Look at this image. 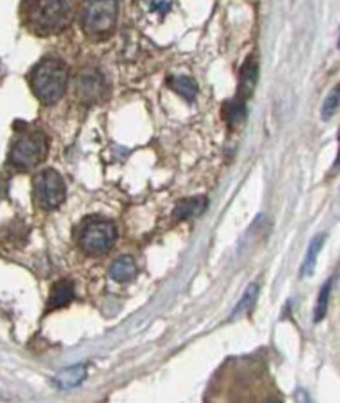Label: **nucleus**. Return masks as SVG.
<instances>
[{"label": "nucleus", "mask_w": 340, "mask_h": 403, "mask_svg": "<svg viewBox=\"0 0 340 403\" xmlns=\"http://www.w3.org/2000/svg\"><path fill=\"white\" fill-rule=\"evenodd\" d=\"M105 91V82L101 72L96 70H87L79 75L77 93L82 101L97 102L101 101Z\"/></svg>", "instance_id": "nucleus-7"}, {"label": "nucleus", "mask_w": 340, "mask_h": 403, "mask_svg": "<svg viewBox=\"0 0 340 403\" xmlns=\"http://www.w3.org/2000/svg\"><path fill=\"white\" fill-rule=\"evenodd\" d=\"M85 375H87L85 366H74L60 372L57 375V383L60 387H63V389H70V387L77 386L82 380L85 378Z\"/></svg>", "instance_id": "nucleus-15"}, {"label": "nucleus", "mask_w": 340, "mask_h": 403, "mask_svg": "<svg viewBox=\"0 0 340 403\" xmlns=\"http://www.w3.org/2000/svg\"><path fill=\"white\" fill-rule=\"evenodd\" d=\"M26 18L28 27L38 35H55L71 24L70 0H28Z\"/></svg>", "instance_id": "nucleus-1"}, {"label": "nucleus", "mask_w": 340, "mask_h": 403, "mask_svg": "<svg viewBox=\"0 0 340 403\" xmlns=\"http://www.w3.org/2000/svg\"><path fill=\"white\" fill-rule=\"evenodd\" d=\"M337 107H339V88L332 91V93L327 97V101H324L322 109V118L329 119L336 113Z\"/></svg>", "instance_id": "nucleus-18"}, {"label": "nucleus", "mask_w": 340, "mask_h": 403, "mask_svg": "<svg viewBox=\"0 0 340 403\" xmlns=\"http://www.w3.org/2000/svg\"><path fill=\"white\" fill-rule=\"evenodd\" d=\"M171 88L176 91L177 95L187 99L188 102H193L196 93H198V88H196V82L187 75H175V77L170 79Z\"/></svg>", "instance_id": "nucleus-12"}, {"label": "nucleus", "mask_w": 340, "mask_h": 403, "mask_svg": "<svg viewBox=\"0 0 340 403\" xmlns=\"http://www.w3.org/2000/svg\"><path fill=\"white\" fill-rule=\"evenodd\" d=\"M74 299V284L71 281L62 279L52 287L49 296V309H58L66 305H70Z\"/></svg>", "instance_id": "nucleus-9"}, {"label": "nucleus", "mask_w": 340, "mask_h": 403, "mask_svg": "<svg viewBox=\"0 0 340 403\" xmlns=\"http://www.w3.org/2000/svg\"><path fill=\"white\" fill-rule=\"evenodd\" d=\"M135 275H137V265L132 256H119L110 267V276L118 283H129Z\"/></svg>", "instance_id": "nucleus-10"}, {"label": "nucleus", "mask_w": 340, "mask_h": 403, "mask_svg": "<svg viewBox=\"0 0 340 403\" xmlns=\"http://www.w3.org/2000/svg\"><path fill=\"white\" fill-rule=\"evenodd\" d=\"M118 21L116 0H87L82 9V28L89 38H107Z\"/></svg>", "instance_id": "nucleus-3"}, {"label": "nucleus", "mask_w": 340, "mask_h": 403, "mask_svg": "<svg viewBox=\"0 0 340 403\" xmlns=\"http://www.w3.org/2000/svg\"><path fill=\"white\" fill-rule=\"evenodd\" d=\"M33 188L38 206L46 210H54L60 208L66 198L65 181L52 168L43 170L41 173L36 174Z\"/></svg>", "instance_id": "nucleus-5"}, {"label": "nucleus", "mask_w": 340, "mask_h": 403, "mask_svg": "<svg viewBox=\"0 0 340 403\" xmlns=\"http://www.w3.org/2000/svg\"><path fill=\"white\" fill-rule=\"evenodd\" d=\"M331 287H332V279L327 281L324 286L322 287V291L319 294V300H317V305H315V316H314V321L315 322H320L322 318L324 317L328 311V303H329V295H331Z\"/></svg>", "instance_id": "nucleus-17"}, {"label": "nucleus", "mask_w": 340, "mask_h": 403, "mask_svg": "<svg viewBox=\"0 0 340 403\" xmlns=\"http://www.w3.org/2000/svg\"><path fill=\"white\" fill-rule=\"evenodd\" d=\"M148 5L149 9L153 13L155 14H166L170 11L171 5H172V0H148Z\"/></svg>", "instance_id": "nucleus-19"}, {"label": "nucleus", "mask_w": 340, "mask_h": 403, "mask_svg": "<svg viewBox=\"0 0 340 403\" xmlns=\"http://www.w3.org/2000/svg\"><path fill=\"white\" fill-rule=\"evenodd\" d=\"M32 90L43 104H55L67 87V68L57 58H46L32 71Z\"/></svg>", "instance_id": "nucleus-2"}, {"label": "nucleus", "mask_w": 340, "mask_h": 403, "mask_svg": "<svg viewBox=\"0 0 340 403\" xmlns=\"http://www.w3.org/2000/svg\"><path fill=\"white\" fill-rule=\"evenodd\" d=\"M323 242H324V235H317V237H314V240L311 242V245H309L303 267H301V275L303 276H311L314 273L317 257H319V253L323 247Z\"/></svg>", "instance_id": "nucleus-14"}, {"label": "nucleus", "mask_w": 340, "mask_h": 403, "mask_svg": "<svg viewBox=\"0 0 340 403\" xmlns=\"http://www.w3.org/2000/svg\"><path fill=\"white\" fill-rule=\"evenodd\" d=\"M207 198L204 196H196V198H188V200L180 201L176 209H175V217L177 220H188L193 217H199L207 208Z\"/></svg>", "instance_id": "nucleus-11"}, {"label": "nucleus", "mask_w": 340, "mask_h": 403, "mask_svg": "<svg viewBox=\"0 0 340 403\" xmlns=\"http://www.w3.org/2000/svg\"><path fill=\"white\" fill-rule=\"evenodd\" d=\"M79 242L88 254H104L115 245L116 227L109 220H92L82 227Z\"/></svg>", "instance_id": "nucleus-6"}, {"label": "nucleus", "mask_w": 340, "mask_h": 403, "mask_svg": "<svg viewBox=\"0 0 340 403\" xmlns=\"http://www.w3.org/2000/svg\"><path fill=\"white\" fill-rule=\"evenodd\" d=\"M223 113H224L226 121H228L231 126L241 124V121H243L246 117L245 101H241V99H237V97L231 99V101L224 104Z\"/></svg>", "instance_id": "nucleus-13"}, {"label": "nucleus", "mask_w": 340, "mask_h": 403, "mask_svg": "<svg viewBox=\"0 0 340 403\" xmlns=\"http://www.w3.org/2000/svg\"><path fill=\"white\" fill-rule=\"evenodd\" d=\"M258 295H259V286H258V284H251V286H249V287L246 289L245 295L241 296V300H240V303L237 305V308L234 309L232 317H238V316H241V314L248 313V311L253 308L254 301L258 300Z\"/></svg>", "instance_id": "nucleus-16"}, {"label": "nucleus", "mask_w": 340, "mask_h": 403, "mask_svg": "<svg viewBox=\"0 0 340 403\" xmlns=\"http://www.w3.org/2000/svg\"><path fill=\"white\" fill-rule=\"evenodd\" d=\"M48 156V139L41 132L22 135L13 144L10 162L19 170H32L40 165Z\"/></svg>", "instance_id": "nucleus-4"}, {"label": "nucleus", "mask_w": 340, "mask_h": 403, "mask_svg": "<svg viewBox=\"0 0 340 403\" xmlns=\"http://www.w3.org/2000/svg\"><path fill=\"white\" fill-rule=\"evenodd\" d=\"M258 60H256L254 55L248 57L246 63L241 68L240 72V83H238V95L237 99H241V101L246 102V99L253 95L256 82H258Z\"/></svg>", "instance_id": "nucleus-8"}]
</instances>
